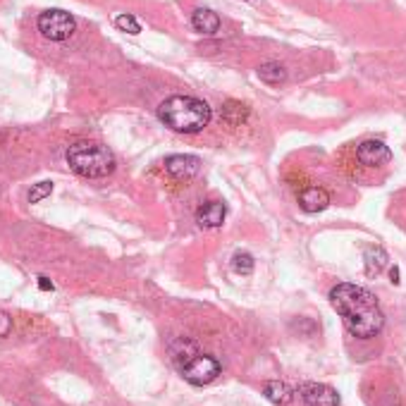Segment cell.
Here are the masks:
<instances>
[{"label": "cell", "mask_w": 406, "mask_h": 406, "mask_svg": "<svg viewBox=\"0 0 406 406\" xmlns=\"http://www.w3.org/2000/svg\"><path fill=\"white\" fill-rule=\"evenodd\" d=\"M330 304L344 318L347 328L354 337L371 340L382 330L385 315L380 311V304L376 302V297L368 289L351 282H342L330 289Z\"/></svg>", "instance_id": "cell-1"}, {"label": "cell", "mask_w": 406, "mask_h": 406, "mask_svg": "<svg viewBox=\"0 0 406 406\" xmlns=\"http://www.w3.org/2000/svg\"><path fill=\"white\" fill-rule=\"evenodd\" d=\"M158 118L165 127L179 134H196L210 122V108L194 96H170L158 105Z\"/></svg>", "instance_id": "cell-2"}, {"label": "cell", "mask_w": 406, "mask_h": 406, "mask_svg": "<svg viewBox=\"0 0 406 406\" xmlns=\"http://www.w3.org/2000/svg\"><path fill=\"white\" fill-rule=\"evenodd\" d=\"M67 163L77 175L86 179L108 177L115 170V156L105 146L93 141H77L67 149Z\"/></svg>", "instance_id": "cell-3"}, {"label": "cell", "mask_w": 406, "mask_h": 406, "mask_svg": "<svg viewBox=\"0 0 406 406\" xmlns=\"http://www.w3.org/2000/svg\"><path fill=\"white\" fill-rule=\"evenodd\" d=\"M182 376L187 382L196 385V387H203V385L213 382L215 378L220 376V363H218V358H213L208 354L189 356L187 363L182 366Z\"/></svg>", "instance_id": "cell-4"}, {"label": "cell", "mask_w": 406, "mask_h": 406, "mask_svg": "<svg viewBox=\"0 0 406 406\" xmlns=\"http://www.w3.org/2000/svg\"><path fill=\"white\" fill-rule=\"evenodd\" d=\"M75 17L65 10H48L39 17V31L48 41H67L75 34Z\"/></svg>", "instance_id": "cell-5"}, {"label": "cell", "mask_w": 406, "mask_h": 406, "mask_svg": "<svg viewBox=\"0 0 406 406\" xmlns=\"http://www.w3.org/2000/svg\"><path fill=\"white\" fill-rule=\"evenodd\" d=\"M165 170L170 177L179 179V182H187V179L199 175L201 160H199L196 156H170L165 160Z\"/></svg>", "instance_id": "cell-6"}, {"label": "cell", "mask_w": 406, "mask_h": 406, "mask_svg": "<svg viewBox=\"0 0 406 406\" xmlns=\"http://www.w3.org/2000/svg\"><path fill=\"white\" fill-rule=\"evenodd\" d=\"M356 158L361 160V165L376 167V165H382V163H387L389 158H392V153H389V149L382 144V141L368 139V141H363V144L356 149Z\"/></svg>", "instance_id": "cell-7"}, {"label": "cell", "mask_w": 406, "mask_h": 406, "mask_svg": "<svg viewBox=\"0 0 406 406\" xmlns=\"http://www.w3.org/2000/svg\"><path fill=\"white\" fill-rule=\"evenodd\" d=\"M302 399L306 406H337L340 404V397L337 392L328 385L320 382H308L302 387Z\"/></svg>", "instance_id": "cell-8"}, {"label": "cell", "mask_w": 406, "mask_h": 406, "mask_svg": "<svg viewBox=\"0 0 406 406\" xmlns=\"http://www.w3.org/2000/svg\"><path fill=\"white\" fill-rule=\"evenodd\" d=\"M225 215H228L225 203L208 201L196 210V223L201 225V228H220V225L225 223Z\"/></svg>", "instance_id": "cell-9"}, {"label": "cell", "mask_w": 406, "mask_h": 406, "mask_svg": "<svg viewBox=\"0 0 406 406\" xmlns=\"http://www.w3.org/2000/svg\"><path fill=\"white\" fill-rule=\"evenodd\" d=\"M299 205L306 213H318V210H325L330 205V194L323 187H308L299 196Z\"/></svg>", "instance_id": "cell-10"}, {"label": "cell", "mask_w": 406, "mask_h": 406, "mask_svg": "<svg viewBox=\"0 0 406 406\" xmlns=\"http://www.w3.org/2000/svg\"><path fill=\"white\" fill-rule=\"evenodd\" d=\"M192 26L199 31V34H203V36H213V34H218L220 31V17L213 12V10H196V12L192 15Z\"/></svg>", "instance_id": "cell-11"}, {"label": "cell", "mask_w": 406, "mask_h": 406, "mask_svg": "<svg viewBox=\"0 0 406 406\" xmlns=\"http://www.w3.org/2000/svg\"><path fill=\"white\" fill-rule=\"evenodd\" d=\"M246 118H249V105H244L239 101H228L223 105V122L230 124V127L244 124Z\"/></svg>", "instance_id": "cell-12"}, {"label": "cell", "mask_w": 406, "mask_h": 406, "mask_svg": "<svg viewBox=\"0 0 406 406\" xmlns=\"http://www.w3.org/2000/svg\"><path fill=\"white\" fill-rule=\"evenodd\" d=\"M258 79L270 84V86H277V84L287 82V70H284V65H279V62H263V65L258 67Z\"/></svg>", "instance_id": "cell-13"}, {"label": "cell", "mask_w": 406, "mask_h": 406, "mask_svg": "<svg viewBox=\"0 0 406 406\" xmlns=\"http://www.w3.org/2000/svg\"><path fill=\"white\" fill-rule=\"evenodd\" d=\"M363 261H366V275H378L385 266H387V254L380 246H368L366 254H363Z\"/></svg>", "instance_id": "cell-14"}, {"label": "cell", "mask_w": 406, "mask_h": 406, "mask_svg": "<svg viewBox=\"0 0 406 406\" xmlns=\"http://www.w3.org/2000/svg\"><path fill=\"white\" fill-rule=\"evenodd\" d=\"M263 394H266V397L270 399L273 404H289V402H292V389H289L284 382H279V380L266 382Z\"/></svg>", "instance_id": "cell-15"}, {"label": "cell", "mask_w": 406, "mask_h": 406, "mask_svg": "<svg viewBox=\"0 0 406 406\" xmlns=\"http://www.w3.org/2000/svg\"><path fill=\"white\" fill-rule=\"evenodd\" d=\"M254 256L246 254V251H239V254L232 256V270L239 273V275H249V273H254Z\"/></svg>", "instance_id": "cell-16"}, {"label": "cell", "mask_w": 406, "mask_h": 406, "mask_svg": "<svg viewBox=\"0 0 406 406\" xmlns=\"http://www.w3.org/2000/svg\"><path fill=\"white\" fill-rule=\"evenodd\" d=\"M50 192H53V182H39V184H34V187H31V192H29V203L44 201L46 196H50Z\"/></svg>", "instance_id": "cell-17"}, {"label": "cell", "mask_w": 406, "mask_h": 406, "mask_svg": "<svg viewBox=\"0 0 406 406\" xmlns=\"http://www.w3.org/2000/svg\"><path fill=\"white\" fill-rule=\"evenodd\" d=\"M115 24H118L120 31H127V34H139L141 31V24L136 22L131 15H120V17L115 19Z\"/></svg>", "instance_id": "cell-18"}, {"label": "cell", "mask_w": 406, "mask_h": 406, "mask_svg": "<svg viewBox=\"0 0 406 406\" xmlns=\"http://www.w3.org/2000/svg\"><path fill=\"white\" fill-rule=\"evenodd\" d=\"M10 332H12V318H10V313L0 311V340H3V337H8Z\"/></svg>", "instance_id": "cell-19"}, {"label": "cell", "mask_w": 406, "mask_h": 406, "mask_svg": "<svg viewBox=\"0 0 406 406\" xmlns=\"http://www.w3.org/2000/svg\"><path fill=\"white\" fill-rule=\"evenodd\" d=\"M39 289H41V292H53L55 287H53V282L48 277H39Z\"/></svg>", "instance_id": "cell-20"}, {"label": "cell", "mask_w": 406, "mask_h": 406, "mask_svg": "<svg viewBox=\"0 0 406 406\" xmlns=\"http://www.w3.org/2000/svg\"><path fill=\"white\" fill-rule=\"evenodd\" d=\"M389 277H392V282H394V284H399V270H397V268H392V273H389Z\"/></svg>", "instance_id": "cell-21"}]
</instances>
